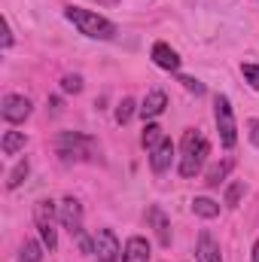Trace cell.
Returning <instances> with one entry per match:
<instances>
[{
  "instance_id": "cell-1",
  "label": "cell",
  "mask_w": 259,
  "mask_h": 262,
  "mask_svg": "<svg viewBox=\"0 0 259 262\" xmlns=\"http://www.w3.org/2000/svg\"><path fill=\"white\" fill-rule=\"evenodd\" d=\"M64 18L76 28V31H79V34H85V37H92V40H113V37H116V25H113L110 18H104V15H98V12H92V9L67 6Z\"/></svg>"
},
{
  "instance_id": "cell-2",
  "label": "cell",
  "mask_w": 259,
  "mask_h": 262,
  "mask_svg": "<svg viewBox=\"0 0 259 262\" xmlns=\"http://www.w3.org/2000/svg\"><path fill=\"white\" fill-rule=\"evenodd\" d=\"M207 152H210L207 137H204L198 128L186 131L183 140H180V177H195V174L201 171Z\"/></svg>"
},
{
  "instance_id": "cell-3",
  "label": "cell",
  "mask_w": 259,
  "mask_h": 262,
  "mask_svg": "<svg viewBox=\"0 0 259 262\" xmlns=\"http://www.w3.org/2000/svg\"><path fill=\"white\" fill-rule=\"evenodd\" d=\"M213 119H217V131H220V140L226 149L235 146L238 140V122H235V110H232V101L226 95H217L213 101Z\"/></svg>"
},
{
  "instance_id": "cell-4",
  "label": "cell",
  "mask_w": 259,
  "mask_h": 262,
  "mask_svg": "<svg viewBox=\"0 0 259 262\" xmlns=\"http://www.w3.org/2000/svg\"><path fill=\"white\" fill-rule=\"evenodd\" d=\"M34 220H37V229H40V241L49 253H55L58 247V232H55V201H37L34 204Z\"/></svg>"
},
{
  "instance_id": "cell-5",
  "label": "cell",
  "mask_w": 259,
  "mask_h": 262,
  "mask_svg": "<svg viewBox=\"0 0 259 262\" xmlns=\"http://www.w3.org/2000/svg\"><path fill=\"white\" fill-rule=\"evenodd\" d=\"M89 149H92V140H89L85 134H79V131H64V134L55 140V152H58L64 162H73V159L89 156Z\"/></svg>"
},
{
  "instance_id": "cell-6",
  "label": "cell",
  "mask_w": 259,
  "mask_h": 262,
  "mask_svg": "<svg viewBox=\"0 0 259 262\" xmlns=\"http://www.w3.org/2000/svg\"><path fill=\"white\" fill-rule=\"evenodd\" d=\"M92 244H95L98 262H116L122 256V244H119V238H116L113 229H98V232L92 235Z\"/></svg>"
},
{
  "instance_id": "cell-7",
  "label": "cell",
  "mask_w": 259,
  "mask_h": 262,
  "mask_svg": "<svg viewBox=\"0 0 259 262\" xmlns=\"http://www.w3.org/2000/svg\"><path fill=\"white\" fill-rule=\"evenodd\" d=\"M31 113H34V104H31V98H25V95H6L3 104H0V116H3L9 125L25 122Z\"/></svg>"
},
{
  "instance_id": "cell-8",
  "label": "cell",
  "mask_w": 259,
  "mask_h": 262,
  "mask_svg": "<svg viewBox=\"0 0 259 262\" xmlns=\"http://www.w3.org/2000/svg\"><path fill=\"white\" fill-rule=\"evenodd\" d=\"M58 220H61V226L70 235H76V238L82 235V204L76 198H64L58 204Z\"/></svg>"
},
{
  "instance_id": "cell-9",
  "label": "cell",
  "mask_w": 259,
  "mask_h": 262,
  "mask_svg": "<svg viewBox=\"0 0 259 262\" xmlns=\"http://www.w3.org/2000/svg\"><path fill=\"white\" fill-rule=\"evenodd\" d=\"M153 61H156V67H162L168 73H177L180 70V55L168 43H153Z\"/></svg>"
},
{
  "instance_id": "cell-10",
  "label": "cell",
  "mask_w": 259,
  "mask_h": 262,
  "mask_svg": "<svg viewBox=\"0 0 259 262\" xmlns=\"http://www.w3.org/2000/svg\"><path fill=\"white\" fill-rule=\"evenodd\" d=\"M122 262H149V241L140 235H131L122 247Z\"/></svg>"
},
{
  "instance_id": "cell-11",
  "label": "cell",
  "mask_w": 259,
  "mask_h": 262,
  "mask_svg": "<svg viewBox=\"0 0 259 262\" xmlns=\"http://www.w3.org/2000/svg\"><path fill=\"white\" fill-rule=\"evenodd\" d=\"M195 259H198V262H223V256H220V244L213 241V235H210V232H201V235H198Z\"/></svg>"
},
{
  "instance_id": "cell-12",
  "label": "cell",
  "mask_w": 259,
  "mask_h": 262,
  "mask_svg": "<svg viewBox=\"0 0 259 262\" xmlns=\"http://www.w3.org/2000/svg\"><path fill=\"white\" fill-rule=\"evenodd\" d=\"M171 159H174V143L165 137V140L153 149V156H149V168H153L156 174H165V171L171 168Z\"/></svg>"
},
{
  "instance_id": "cell-13",
  "label": "cell",
  "mask_w": 259,
  "mask_h": 262,
  "mask_svg": "<svg viewBox=\"0 0 259 262\" xmlns=\"http://www.w3.org/2000/svg\"><path fill=\"white\" fill-rule=\"evenodd\" d=\"M165 107H168V95H165L162 89H156V92H149V95L143 98V104H140V116H143V119L162 116V113H165Z\"/></svg>"
},
{
  "instance_id": "cell-14",
  "label": "cell",
  "mask_w": 259,
  "mask_h": 262,
  "mask_svg": "<svg viewBox=\"0 0 259 262\" xmlns=\"http://www.w3.org/2000/svg\"><path fill=\"white\" fill-rule=\"evenodd\" d=\"M149 223H153V229H156L159 244H162V247H171V223H168V216H165L162 207H149Z\"/></svg>"
},
{
  "instance_id": "cell-15",
  "label": "cell",
  "mask_w": 259,
  "mask_h": 262,
  "mask_svg": "<svg viewBox=\"0 0 259 262\" xmlns=\"http://www.w3.org/2000/svg\"><path fill=\"white\" fill-rule=\"evenodd\" d=\"M25 143H28L25 131H6L0 140V149H3V156H15L18 149H25Z\"/></svg>"
},
{
  "instance_id": "cell-16",
  "label": "cell",
  "mask_w": 259,
  "mask_h": 262,
  "mask_svg": "<svg viewBox=\"0 0 259 262\" xmlns=\"http://www.w3.org/2000/svg\"><path fill=\"white\" fill-rule=\"evenodd\" d=\"M192 210H195V216H201V220L220 216V204L213 198H192Z\"/></svg>"
},
{
  "instance_id": "cell-17",
  "label": "cell",
  "mask_w": 259,
  "mask_h": 262,
  "mask_svg": "<svg viewBox=\"0 0 259 262\" xmlns=\"http://www.w3.org/2000/svg\"><path fill=\"white\" fill-rule=\"evenodd\" d=\"M232 165H235L232 159H223L220 165H213V168L207 171V177H204V183H207V186H220V183L226 180V174L232 171Z\"/></svg>"
},
{
  "instance_id": "cell-18",
  "label": "cell",
  "mask_w": 259,
  "mask_h": 262,
  "mask_svg": "<svg viewBox=\"0 0 259 262\" xmlns=\"http://www.w3.org/2000/svg\"><path fill=\"white\" fill-rule=\"evenodd\" d=\"M28 174H31V165H28V159H21L12 171H9V180H6V189H18L25 180H28Z\"/></svg>"
},
{
  "instance_id": "cell-19",
  "label": "cell",
  "mask_w": 259,
  "mask_h": 262,
  "mask_svg": "<svg viewBox=\"0 0 259 262\" xmlns=\"http://www.w3.org/2000/svg\"><path fill=\"white\" fill-rule=\"evenodd\" d=\"M162 140H165V134H162V128H159L156 122H149V125L143 128V134H140V143H143L146 149H156Z\"/></svg>"
},
{
  "instance_id": "cell-20",
  "label": "cell",
  "mask_w": 259,
  "mask_h": 262,
  "mask_svg": "<svg viewBox=\"0 0 259 262\" xmlns=\"http://www.w3.org/2000/svg\"><path fill=\"white\" fill-rule=\"evenodd\" d=\"M43 259V244L37 241H25L21 250H18V262H40Z\"/></svg>"
},
{
  "instance_id": "cell-21",
  "label": "cell",
  "mask_w": 259,
  "mask_h": 262,
  "mask_svg": "<svg viewBox=\"0 0 259 262\" xmlns=\"http://www.w3.org/2000/svg\"><path fill=\"white\" fill-rule=\"evenodd\" d=\"M131 116H134V101H131V98H122V101L116 104V122L125 125Z\"/></svg>"
},
{
  "instance_id": "cell-22",
  "label": "cell",
  "mask_w": 259,
  "mask_h": 262,
  "mask_svg": "<svg viewBox=\"0 0 259 262\" xmlns=\"http://www.w3.org/2000/svg\"><path fill=\"white\" fill-rule=\"evenodd\" d=\"M241 73H244V79L250 82V89L259 92V64H241Z\"/></svg>"
},
{
  "instance_id": "cell-23",
  "label": "cell",
  "mask_w": 259,
  "mask_h": 262,
  "mask_svg": "<svg viewBox=\"0 0 259 262\" xmlns=\"http://www.w3.org/2000/svg\"><path fill=\"white\" fill-rule=\"evenodd\" d=\"M61 89H64V92H73V95L82 92V76H76V73L70 76V73H67L64 79H61Z\"/></svg>"
},
{
  "instance_id": "cell-24",
  "label": "cell",
  "mask_w": 259,
  "mask_h": 262,
  "mask_svg": "<svg viewBox=\"0 0 259 262\" xmlns=\"http://www.w3.org/2000/svg\"><path fill=\"white\" fill-rule=\"evenodd\" d=\"M241 192H244V183H232V186H229V192H226V204H229V207H238Z\"/></svg>"
},
{
  "instance_id": "cell-25",
  "label": "cell",
  "mask_w": 259,
  "mask_h": 262,
  "mask_svg": "<svg viewBox=\"0 0 259 262\" xmlns=\"http://www.w3.org/2000/svg\"><path fill=\"white\" fill-rule=\"evenodd\" d=\"M180 82H183V89H186V92H195V95H204V85H201L198 79H192V76H180Z\"/></svg>"
},
{
  "instance_id": "cell-26",
  "label": "cell",
  "mask_w": 259,
  "mask_h": 262,
  "mask_svg": "<svg viewBox=\"0 0 259 262\" xmlns=\"http://www.w3.org/2000/svg\"><path fill=\"white\" fill-rule=\"evenodd\" d=\"M250 143H253V146H259V119L250 125Z\"/></svg>"
},
{
  "instance_id": "cell-27",
  "label": "cell",
  "mask_w": 259,
  "mask_h": 262,
  "mask_svg": "<svg viewBox=\"0 0 259 262\" xmlns=\"http://www.w3.org/2000/svg\"><path fill=\"white\" fill-rule=\"evenodd\" d=\"M253 262H259V241L253 244Z\"/></svg>"
}]
</instances>
